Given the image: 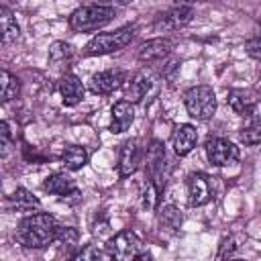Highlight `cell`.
<instances>
[{
	"instance_id": "obj_1",
	"label": "cell",
	"mask_w": 261,
	"mask_h": 261,
	"mask_svg": "<svg viewBox=\"0 0 261 261\" xmlns=\"http://www.w3.org/2000/svg\"><path fill=\"white\" fill-rule=\"evenodd\" d=\"M57 232H59V224L51 214L35 212L18 222L16 241L24 249H45L55 243Z\"/></svg>"
},
{
	"instance_id": "obj_2",
	"label": "cell",
	"mask_w": 261,
	"mask_h": 261,
	"mask_svg": "<svg viewBox=\"0 0 261 261\" xmlns=\"http://www.w3.org/2000/svg\"><path fill=\"white\" fill-rule=\"evenodd\" d=\"M135 33H137L135 24H124V27H120L116 31H110V33H98L84 47V55L96 57V55L116 53V51L124 49L135 39Z\"/></svg>"
},
{
	"instance_id": "obj_3",
	"label": "cell",
	"mask_w": 261,
	"mask_h": 261,
	"mask_svg": "<svg viewBox=\"0 0 261 261\" xmlns=\"http://www.w3.org/2000/svg\"><path fill=\"white\" fill-rule=\"evenodd\" d=\"M116 18V10L110 6L102 4H88L80 6L69 14V29L77 33H88V31H98L100 27L108 24L110 20Z\"/></svg>"
},
{
	"instance_id": "obj_4",
	"label": "cell",
	"mask_w": 261,
	"mask_h": 261,
	"mask_svg": "<svg viewBox=\"0 0 261 261\" xmlns=\"http://www.w3.org/2000/svg\"><path fill=\"white\" fill-rule=\"evenodd\" d=\"M106 251L110 253L112 259H120V261L149 259L151 257V253L147 251V247L143 245V241L133 230H120V232H116L108 241Z\"/></svg>"
},
{
	"instance_id": "obj_5",
	"label": "cell",
	"mask_w": 261,
	"mask_h": 261,
	"mask_svg": "<svg viewBox=\"0 0 261 261\" xmlns=\"http://www.w3.org/2000/svg\"><path fill=\"white\" fill-rule=\"evenodd\" d=\"M186 110L196 120H210L216 112V94L210 86H194L184 94Z\"/></svg>"
},
{
	"instance_id": "obj_6",
	"label": "cell",
	"mask_w": 261,
	"mask_h": 261,
	"mask_svg": "<svg viewBox=\"0 0 261 261\" xmlns=\"http://www.w3.org/2000/svg\"><path fill=\"white\" fill-rule=\"evenodd\" d=\"M145 173H147L149 184H153L163 194L169 169H167V151L161 141H151L147 155H145Z\"/></svg>"
},
{
	"instance_id": "obj_7",
	"label": "cell",
	"mask_w": 261,
	"mask_h": 261,
	"mask_svg": "<svg viewBox=\"0 0 261 261\" xmlns=\"http://www.w3.org/2000/svg\"><path fill=\"white\" fill-rule=\"evenodd\" d=\"M192 18H194V6L173 4L171 8H167L155 16L153 29L157 33H173V31L184 29Z\"/></svg>"
},
{
	"instance_id": "obj_8",
	"label": "cell",
	"mask_w": 261,
	"mask_h": 261,
	"mask_svg": "<svg viewBox=\"0 0 261 261\" xmlns=\"http://www.w3.org/2000/svg\"><path fill=\"white\" fill-rule=\"evenodd\" d=\"M206 157L216 167H226L239 161V147L222 137H210L206 141Z\"/></svg>"
},
{
	"instance_id": "obj_9",
	"label": "cell",
	"mask_w": 261,
	"mask_h": 261,
	"mask_svg": "<svg viewBox=\"0 0 261 261\" xmlns=\"http://www.w3.org/2000/svg\"><path fill=\"white\" fill-rule=\"evenodd\" d=\"M43 188L53 194V196H59L61 202H67V204H77L82 200V192L77 190L75 181L65 175V173H51L47 175V179L43 181Z\"/></svg>"
},
{
	"instance_id": "obj_10",
	"label": "cell",
	"mask_w": 261,
	"mask_h": 261,
	"mask_svg": "<svg viewBox=\"0 0 261 261\" xmlns=\"http://www.w3.org/2000/svg\"><path fill=\"white\" fill-rule=\"evenodd\" d=\"M186 186H188V204L192 208L204 206L212 200V184L206 173H202V171L190 173L186 179Z\"/></svg>"
},
{
	"instance_id": "obj_11",
	"label": "cell",
	"mask_w": 261,
	"mask_h": 261,
	"mask_svg": "<svg viewBox=\"0 0 261 261\" xmlns=\"http://www.w3.org/2000/svg\"><path fill=\"white\" fill-rule=\"evenodd\" d=\"M141 163V147L137 139H126L120 145V153H118V175L120 177H128L137 171Z\"/></svg>"
},
{
	"instance_id": "obj_12",
	"label": "cell",
	"mask_w": 261,
	"mask_h": 261,
	"mask_svg": "<svg viewBox=\"0 0 261 261\" xmlns=\"http://www.w3.org/2000/svg\"><path fill=\"white\" fill-rule=\"evenodd\" d=\"M226 102H228L230 110L237 112L239 116H253L255 114V108H257V94L253 90L232 88L228 92Z\"/></svg>"
},
{
	"instance_id": "obj_13",
	"label": "cell",
	"mask_w": 261,
	"mask_h": 261,
	"mask_svg": "<svg viewBox=\"0 0 261 261\" xmlns=\"http://www.w3.org/2000/svg\"><path fill=\"white\" fill-rule=\"evenodd\" d=\"M124 82V75L122 71L118 69H106V71H98L90 77V90L94 94H100V96H106V94H112L114 90H118Z\"/></svg>"
},
{
	"instance_id": "obj_14",
	"label": "cell",
	"mask_w": 261,
	"mask_h": 261,
	"mask_svg": "<svg viewBox=\"0 0 261 261\" xmlns=\"http://www.w3.org/2000/svg\"><path fill=\"white\" fill-rule=\"evenodd\" d=\"M59 94H61V102L65 106H75L84 100V94H86V88L82 84V80L73 73H63L59 77Z\"/></svg>"
},
{
	"instance_id": "obj_15",
	"label": "cell",
	"mask_w": 261,
	"mask_h": 261,
	"mask_svg": "<svg viewBox=\"0 0 261 261\" xmlns=\"http://www.w3.org/2000/svg\"><path fill=\"white\" fill-rule=\"evenodd\" d=\"M198 143V130L194 124H179L173 128L171 133V145H173V151L175 155L179 157H186Z\"/></svg>"
},
{
	"instance_id": "obj_16",
	"label": "cell",
	"mask_w": 261,
	"mask_h": 261,
	"mask_svg": "<svg viewBox=\"0 0 261 261\" xmlns=\"http://www.w3.org/2000/svg\"><path fill=\"white\" fill-rule=\"evenodd\" d=\"M73 63V47L65 41H55L49 47V65L57 73H67L69 65Z\"/></svg>"
},
{
	"instance_id": "obj_17",
	"label": "cell",
	"mask_w": 261,
	"mask_h": 261,
	"mask_svg": "<svg viewBox=\"0 0 261 261\" xmlns=\"http://www.w3.org/2000/svg\"><path fill=\"white\" fill-rule=\"evenodd\" d=\"M171 53V41L169 39H163V37H157V39H149L145 43L139 45V59L141 61H161L165 59L167 55Z\"/></svg>"
},
{
	"instance_id": "obj_18",
	"label": "cell",
	"mask_w": 261,
	"mask_h": 261,
	"mask_svg": "<svg viewBox=\"0 0 261 261\" xmlns=\"http://www.w3.org/2000/svg\"><path fill=\"white\" fill-rule=\"evenodd\" d=\"M153 84H155L153 73L147 71V69H141V71H137V73L130 77L128 88H126V96H124V98H126L128 102H141V100L151 92Z\"/></svg>"
},
{
	"instance_id": "obj_19",
	"label": "cell",
	"mask_w": 261,
	"mask_h": 261,
	"mask_svg": "<svg viewBox=\"0 0 261 261\" xmlns=\"http://www.w3.org/2000/svg\"><path fill=\"white\" fill-rule=\"evenodd\" d=\"M135 120V106L128 100H118L112 106V120H110V130L114 135L124 133Z\"/></svg>"
},
{
	"instance_id": "obj_20",
	"label": "cell",
	"mask_w": 261,
	"mask_h": 261,
	"mask_svg": "<svg viewBox=\"0 0 261 261\" xmlns=\"http://www.w3.org/2000/svg\"><path fill=\"white\" fill-rule=\"evenodd\" d=\"M8 206L18 210V212H33V210L41 208V200L33 192H29L27 188H16L8 196Z\"/></svg>"
},
{
	"instance_id": "obj_21",
	"label": "cell",
	"mask_w": 261,
	"mask_h": 261,
	"mask_svg": "<svg viewBox=\"0 0 261 261\" xmlns=\"http://www.w3.org/2000/svg\"><path fill=\"white\" fill-rule=\"evenodd\" d=\"M88 159H90V155H88L86 147H82V145H69L61 151V161L69 171L82 169L88 163Z\"/></svg>"
},
{
	"instance_id": "obj_22",
	"label": "cell",
	"mask_w": 261,
	"mask_h": 261,
	"mask_svg": "<svg viewBox=\"0 0 261 261\" xmlns=\"http://www.w3.org/2000/svg\"><path fill=\"white\" fill-rule=\"evenodd\" d=\"M157 218H159V224H161L163 228L171 230V232L179 230V226H181V222H184L181 210H179L177 206H173V204H163V206H159Z\"/></svg>"
},
{
	"instance_id": "obj_23",
	"label": "cell",
	"mask_w": 261,
	"mask_h": 261,
	"mask_svg": "<svg viewBox=\"0 0 261 261\" xmlns=\"http://www.w3.org/2000/svg\"><path fill=\"white\" fill-rule=\"evenodd\" d=\"M0 27H2V45H10V43L18 41L20 29L16 24V18L12 16V12L6 6H2V10H0Z\"/></svg>"
},
{
	"instance_id": "obj_24",
	"label": "cell",
	"mask_w": 261,
	"mask_h": 261,
	"mask_svg": "<svg viewBox=\"0 0 261 261\" xmlns=\"http://www.w3.org/2000/svg\"><path fill=\"white\" fill-rule=\"evenodd\" d=\"M2 82V92H0V96H2V102L4 104H8L10 100H14V98H18V94H20V80L14 75V73H10L8 69H2V77H0Z\"/></svg>"
},
{
	"instance_id": "obj_25",
	"label": "cell",
	"mask_w": 261,
	"mask_h": 261,
	"mask_svg": "<svg viewBox=\"0 0 261 261\" xmlns=\"http://www.w3.org/2000/svg\"><path fill=\"white\" fill-rule=\"evenodd\" d=\"M239 139H241V143L247 145V147H255V145H259V143H261V118L253 116V118L249 120V124L241 130Z\"/></svg>"
},
{
	"instance_id": "obj_26",
	"label": "cell",
	"mask_w": 261,
	"mask_h": 261,
	"mask_svg": "<svg viewBox=\"0 0 261 261\" xmlns=\"http://www.w3.org/2000/svg\"><path fill=\"white\" fill-rule=\"evenodd\" d=\"M71 259H112L108 251H100L96 245H86L84 249H80L77 253L71 255Z\"/></svg>"
},
{
	"instance_id": "obj_27",
	"label": "cell",
	"mask_w": 261,
	"mask_h": 261,
	"mask_svg": "<svg viewBox=\"0 0 261 261\" xmlns=\"http://www.w3.org/2000/svg\"><path fill=\"white\" fill-rule=\"evenodd\" d=\"M77 239H80V232L73 226H59V232H57L55 243H59L63 247H75L77 245Z\"/></svg>"
},
{
	"instance_id": "obj_28",
	"label": "cell",
	"mask_w": 261,
	"mask_h": 261,
	"mask_svg": "<svg viewBox=\"0 0 261 261\" xmlns=\"http://www.w3.org/2000/svg\"><path fill=\"white\" fill-rule=\"evenodd\" d=\"M237 251H239L237 241H234L232 237H226V239H222V243H220V249H218V253H216V259L232 257V255H237Z\"/></svg>"
},
{
	"instance_id": "obj_29",
	"label": "cell",
	"mask_w": 261,
	"mask_h": 261,
	"mask_svg": "<svg viewBox=\"0 0 261 261\" xmlns=\"http://www.w3.org/2000/svg\"><path fill=\"white\" fill-rule=\"evenodd\" d=\"M245 51L249 53V57L261 61V35H255L253 39H249L245 45Z\"/></svg>"
},
{
	"instance_id": "obj_30",
	"label": "cell",
	"mask_w": 261,
	"mask_h": 261,
	"mask_svg": "<svg viewBox=\"0 0 261 261\" xmlns=\"http://www.w3.org/2000/svg\"><path fill=\"white\" fill-rule=\"evenodd\" d=\"M177 73H179V63H177L175 59L167 61V63L163 65V69H161V75H163V77H165L169 84H173V82H175Z\"/></svg>"
},
{
	"instance_id": "obj_31",
	"label": "cell",
	"mask_w": 261,
	"mask_h": 261,
	"mask_svg": "<svg viewBox=\"0 0 261 261\" xmlns=\"http://www.w3.org/2000/svg\"><path fill=\"white\" fill-rule=\"evenodd\" d=\"M0 137H2V155H6L8 149H10V124H8V120H2Z\"/></svg>"
},
{
	"instance_id": "obj_32",
	"label": "cell",
	"mask_w": 261,
	"mask_h": 261,
	"mask_svg": "<svg viewBox=\"0 0 261 261\" xmlns=\"http://www.w3.org/2000/svg\"><path fill=\"white\" fill-rule=\"evenodd\" d=\"M94 4H102V6H110V8H116V6H126L130 4L133 0H92Z\"/></svg>"
},
{
	"instance_id": "obj_33",
	"label": "cell",
	"mask_w": 261,
	"mask_h": 261,
	"mask_svg": "<svg viewBox=\"0 0 261 261\" xmlns=\"http://www.w3.org/2000/svg\"><path fill=\"white\" fill-rule=\"evenodd\" d=\"M106 230H108V220H102V222H96V224H94V234L102 237Z\"/></svg>"
},
{
	"instance_id": "obj_34",
	"label": "cell",
	"mask_w": 261,
	"mask_h": 261,
	"mask_svg": "<svg viewBox=\"0 0 261 261\" xmlns=\"http://www.w3.org/2000/svg\"><path fill=\"white\" fill-rule=\"evenodd\" d=\"M259 27H261V20H259Z\"/></svg>"
}]
</instances>
